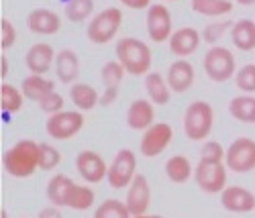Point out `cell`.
<instances>
[{
  "instance_id": "obj_3",
  "label": "cell",
  "mask_w": 255,
  "mask_h": 218,
  "mask_svg": "<svg viewBox=\"0 0 255 218\" xmlns=\"http://www.w3.org/2000/svg\"><path fill=\"white\" fill-rule=\"evenodd\" d=\"M215 126V110L210 102L194 100L184 112V135L190 141H206Z\"/></svg>"
},
{
  "instance_id": "obj_4",
  "label": "cell",
  "mask_w": 255,
  "mask_h": 218,
  "mask_svg": "<svg viewBox=\"0 0 255 218\" xmlns=\"http://www.w3.org/2000/svg\"><path fill=\"white\" fill-rule=\"evenodd\" d=\"M121 25H123L121 8H117V6L104 8L90 18V23L86 27V37L94 45H106V43H111L117 37Z\"/></svg>"
},
{
  "instance_id": "obj_30",
  "label": "cell",
  "mask_w": 255,
  "mask_h": 218,
  "mask_svg": "<svg viewBox=\"0 0 255 218\" xmlns=\"http://www.w3.org/2000/svg\"><path fill=\"white\" fill-rule=\"evenodd\" d=\"M192 10L200 16H210V18H217V16H227L233 12V2L231 0H192L190 2Z\"/></svg>"
},
{
  "instance_id": "obj_1",
  "label": "cell",
  "mask_w": 255,
  "mask_h": 218,
  "mask_svg": "<svg viewBox=\"0 0 255 218\" xmlns=\"http://www.w3.org/2000/svg\"><path fill=\"white\" fill-rule=\"evenodd\" d=\"M115 55L117 61L125 68L127 74L131 76H147L151 72L153 55L151 49L145 41L137 37H123L115 45Z\"/></svg>"
},
{
  "instance_id": "obj_14",
  "label": "cell",
  "mask_w": 255,
  "mask_h": 218,
  "mask_svg": "<svg viewBox=\"0 0 255 218\" xmlns=\"http://www.w3.org/2000/svg\"><path fill=\"white\" fill-rule=\"evenodd\" d=\"M127 208L131 210L133 216L145 214L151 206V186L143 173H137L135 180L131 182L129 190H127V198H125Z\"/></svg>"
},
{
  "instance_id": "obj_28",
  "label": "cell",
  "mask_w": 255,
  "mask_h": 218,
  "mask_svg": "<svg viewBox=\"0 0 255 218\" xmlns=\"http://www.w3.org/2000/svg\"><path fill=\"white\" fill-rule=\"evenodd\" d=\"M23 104H25V94L20 88H16L14 84L2 82L0 84V110L2 114H16L23 110Z\"/></svg>"
},
{
  "instance_id": "obj_34",
  "label": "cell",
  "mask_w": 255,
  "mask_h": 218,
  "mask_svg": "<svg viewBox=\"0 0 255 218\" xmlns=\"http://www.w3.org/2000/svg\"><path fill=\"white\" fill-rule=\"evenodd\" d=\"M233 23H235V20H219V23H208L202 29V41L208 43L210 47L217 45V43L225 37V33H231Z\"/></svg>"
},
{
  "instance_id": "obj_26",
  "label": "cell",
  "mask_w": 255,
  "mask_h": 218,
  "mask_svg": "<svg viewBox=\"0 0 255 218\" xmlns=\"http://www.w3.org/2000/svg\"><path fill=\"white\" fill-rule=\"evenodd\" d=\"M76 182L66 176V173H55V176L47 182V190H45V196L47 200L53 204V206H59V208H66V202H68V194L72 190Z\"/></svg>"
},
{
  "instance_id": "obj_37",
  "label": "cell",
  "mask_w": 255,
  "mask_h": 218,
  "mask_svg": "<svg viewBox=\"0 0 255 218\" xmlns=\"http://www.w3.org/2000/svg\"><path fill=\"white\" fill-rule=\"evenodd\" d=\"M16 41H18V33L14 23H10L8 18H2L0 20V47H2V51L14 47Z\"/></svg>"
},
{
  "instance_id": "obj_11",
  "label": "cell",
  "mask_w": 255,
  "mask_h": 218,
  "mask_svg": "<svg viewBox=\"0 0 255 218\" xmlns=\"http://www.w3.org/2000/svg\"><path fill=\"white\" fill-rule=\"evenodd\" d=\"M147 35L153 43H165L174 35L172 12L163 4H151L147 8Z\"/></svg>"
},
{
  "instance_id": "obj_19",
  "label": "cell",
  "mask_w": 255,
  "mask_h": 218,
  "mask_svg": "<svg viewBox=\"0 0 255 218\" xmlns=\"http://www.w3.org/2000/svg\"><path fill=\"white\" fill-rule=\"evenodd\" d=\"M169 43V51H172L178 59H186L188 55H192L202 43V33L196 31L194 27H182L174 31Z\"/></svg>"
},
{
  "instance_id": "obj_45",
  "label": "cell",
  "mask_w": 255,
  "mask_h": 218,
  "mask_svg": "<svg viewBox=\"0 0 255 218\" xmlns=\"http://www.w3.org/2000/svg\"><path fill=\"white\" fill-rule=\"evenodd\" d=\"M0 218H8V212H6V208H2V210H0Z\"/></svg>"
},
{
  "instance_id": "obj_32",
  "label": "cell",
  "mask_w": 255,
  "mask_h": 218,
  "mask_svg": "<svg viewBox=\"0 0 255 218\" xmlns=\"http://www.w3.org/2000/svg\"><path fill=\"white\" fill-rule=\"evenodd\" d=\"M94 12V0H68L66 18L70 23H86Z\"/></svg>"
},
{
  "instance_id": "obj_12",
  "label": "cell",
  "mask_w": 255,
  "mask_h": 218,
  "mask_svg": "<svg viewBox=\"0 0 255 218\" xmlns=\"http://www.w3.org/2000/svg\"><path fill=\"white\" fill-rule=\"evenodd\" d=\"M76 169L86 184H100L109 176V165L102 159V155L92 149H86L76 155Z\"/></svg>"
},
{
  "instance_id": "obj_27",
  "label": "cell",
  "mask_w": 255,
  "mask_h": 218,
  "mask_svg": "<svg viewBox=\"0 0 255 218\" xmlns=\"http://www.w3.org/2000/svg\"><path fill=\"white\" fill-rule=\"evenodd\" d=\"M229 114L237 122L255 124V96L253 94H239L235 98H231Z\"/></svg>"
},
{
  "instance_id": "obj_10",
  "label": "cell",
  "mask_w": 255,
  "mask_h": 218,
  "mask_svg": "<svg viewBox=\"0 0 255 218\" xmlns=\"http://www.w3.org/2000/svg\"><path fill=\"white\" fill-rule=\"evenodd\" d=\"M172 139H174V128L167 122H155L143 133L139 143V153L147 159H153L169 147Z\"/></svg>"
},
{
  "instance_id": "obj_42",
  "label": "cell",
  "mask_w": 255,
  "mask_h": 218,
  "mask_svg": "<svg viewBox=\"0 0 255 218\" xmlns=\"http://www.w3.org/2000/svg\"><path fill=\"white\" fill-rule=\"evenodd\" d=\"M10 74V63H8V57L6 55H0V78L6 80V76Z\"/></svg>"
},
{
  "instance_id": "obj_44",
  "label": "cell",
  "mask_w": 255,
  "mask_h": 218,
  "mask_svg": "<svg viewBox=\"0 0 255 218\" xmlns=\"http://www.w3.org/2000/svg\"><path fill=\"white\" fill-rule=\"evenodd\" d=\"M237 2H239L241 6H253V4H255V0H237Z\"/></svg>"
},
{
  "instance_id": "obj_20",
  "label": "cell",
  "mask_w": 255,
  "mask_h": 218,
  "mask_svg": "<svg viewBox=\"0 0 255 218\" xmlns=\"http://www.w3.org/2000/svg\"><path fill=\"white\" fill-rule=\"evenodd\" d=\"M27 29L35 35H55L61 29V16L51 8H35L27 14Z\"/></svg>"
},
{
  "instance_id": "obj_39",
  "label": "cell",
  "mask_w": 255,
  "mask_h": 218,
  "mask_svg": "<svg viewBox=\"0 0 255 218\" xmlns=\"http://www.w3.org/2000/svg\"><path fill=\"white\" fill-rule=\"evenodd\" d=\"M63 96L59 94V92H51L43 102H39V108L43 110L45 114H49V116H53V114H57V112H63Z\"/></svg>"
},
{
  "instance_id": "obj_15",
  "label": "cell",
  "mask_w": 255,
  "mask_h": 218,
  "mask_svg": "<svg viewBox=\"0 0 255 218\" xmlns=\"http://www.w3.org/2000/svg\"><path fill=\"white\" fill-rule=\"evenodd\" d=\"M219 196H221V206L229 212L245 214L255 210V194L243 186H227Z\"/></svg>"
},
{
  "instance_id": "obj_21",
  "label": "cell",
  "mask_w": 255,
  "mask_h": 218,
  "mask_svg": "<svg viewBox=\"0 0 255 218\" xmlns=\"http://www.w3.org/2000/svg\"><path fill=\"white\" fill-rule=\"evenodd\" d=\"M55 76L63 84H76L80 76V57L74 49H61L55 57Z\"/></svg>"
},
{
  "instance_id": "obj_35",
  "label": "cell",
  "mask_w": 255,
  "mask_h": 218,
  "mask_svg": "<svg viewBox=\"0 0 255 218\" xmlns=\"http://www.w3.org/2000/svg\"><path fill=\"white\" fill-rule=\"evenodd\" d=\"M61 161V153L49 143H39V169L43 171H51L59 165Z\"/></svg>"
},
{
  "instance_id": "obj_33",
  "label": "cell",
  "mask_w": 255,
  "mask_h": 218,
  "mask_svg": "<svg viewBox=\"0 0 255 218\" xmlns=\"http://www.w3.org/2000/svg\"><path fill=\"white\" fill-rule=\"evenodd\" d=\"M94 218H133V214L127 208L125 202H121L117 198H109L96 206Z\"/></svg>"
},
{
  "instance_id": "obj_31",
  "label": "cell",
  "mask_w": 255,
  "mask_h": 218,
  "mask_svg": "<svg viewBox=\"0 0 255 218\" xmlns=\"http://www.w3.org/2000/svg\"><path fill=\"white\" fill-rule=\"evenodd\" d=\"M94 206V190L90 186H80V184H74L70 194H68V202H66V208H72V210H88Z\"/></svg>"
},
{
  "instance_id": "obj_17",
  "label": "cell",
  "mask_w": 255,
  "mask_h": 218,
  "mask_svg": "<svg viewBox=\"0 0 255 218\" xmlns=\"http://www.w3.org/2000/svg\"><path fill=\"white\" fill-rule=\"evenodd\" d=\"M55 49L49 45V43L39 41L35 45L29 47V51L25 53V63H27V70L31 74H39V76H45L53 65H55Z\"/></svg>"
},
{
  "instance_id": "obj_38",
  "label": "cell",
  "mask_w": 255,
  "mask_h": 218,
  "mask_svg": "<svg viewBox=\"0 0 255 218\" xmlns=\"http://www.w3.org/2000/svg\"><path fill=\"white\" fill-rule=\"evenodd\" d=\"M225 155H227V149L219 141H204L200 149V159L204 161H225Z\"/></svg>"
},
{
  "instance_id": "obj_7",
  "label": "cell",
  "mask_w": 255,
  "mask_h": 218,
  "mask_svg": "<svg viewBox=\"0 0 255 218\" xmlns=\"http://www.w3.org/2000/svg\"><path fill=\"white\" fill-rule=\"evenodd\" d=\"M196 186L206 194H221L227 188V165L225 161H204L200 159L194 167Z\"/></svg>"
},
{
  "instance_id": "obj_25",
  "label": "cell",
  "mask_w": 255,
  "mask_h": 218,
  "mask_svg": "<svg viewBox=\"0 0 255 218\" xmlns=\"http://www.w3.org/2000/svg\"><path fill=\"white\" fill-rule=\"evenodd\" d=\"M231 41L239 51H253L255 49V23L251 18H239L233 23Z\"/></svg>"
},
{
  "instance_id": "obj_22",
  "label": "cell",
  "mask_w": 255,
  "mask_h": 218,
  "mask_svg": "<svg viewBox=\"0 0 255 218\" xmlns=\"http://www.w3.org/2000/svg\"><path fill=\"white\" fill-rule=\"evenodd\" d=\"M25 98L33 102H43L51 92H55V82L49 80L47 76H39V74H29L23 84H20Z\"/></svg>"
},
{
  "instance_id": "obj_43",
  "label": "cell",
  "mask_w": 255,
  "mask_h": 218,
  "mask_svg": "<svg viewBox=\"0 0 255 218\" xmlns=\"http://www.w3.org/2000/svg\"><path fill=\"white\" fill-rule=\"evenodd\" d=\"M133 218H163V216H159V214H149V212H145V214H137V216H133Z\"/></svg>"
},
{
  "instance_id": "obj_40",
  "label": "cell",
  "mask_w": 255,
  "mask_h": 218,
  "mask_svg": "<svg viewBox=\"0 0 255 218\" xmlns=\"http://www.w3.org/2000/svg\"><path fill=\"white\" fill-rule=\"evenodd\" d=\"M119 2L131 10H145L151 6V0H119Z\"/></svg>"
},
{
  "instance_id": "obj_41",
  "label": "cell",
  "mask_w": 255,
  "mask_h": 218,
  "mask_svg": "<svg viewBox=\"0 0 255 218\" xmlns=\"http://www.w3.org/2000/svg\"><path fill=\"white\" fill-rule=\"evenodd\" d=\"M37 218H63V214H61V208H59V206L49 204V206H45V208L39 210V216H37Z\"/></svg>"
},
{
  "instance_id": "obj_29",
  "label": "cell",
  "mask_w": 255,
  "mask_h": 218,
  "mask_svg": "<svg viewBox=\"0 0 255 218\" xmlns=\"http://www.w3.org/2000/svg\"><path fill=\"white\" fill-rule=\"evenodd\" d=\"M165 176L174 184H186L194 176V167L186 155H172L165 161Z\"/></svg>"
},
{
  "instance_id": "obj_13",
  "label": "cell",
  "mask_w": 255,
  "mask_h": 218,
  "mask_svg": "<svg viewBox=\"0 0 255 218\" xmlns=\"http://www.w3.org/2000/svg\"><path fill=\"white\" fill-rule=\"evenodd\" d=\"M125 68L117 61V59H111L102 65L100 70V82L104 86V90L100 94V106H109L117 100L119 96V90H121V82L125 78Z\"/></svg>"
},
{
  "instance_id": "obj_5",
  "label": "cell",
  "mask_w": 255,
  "mask_h": 218,
  "mask_svg": "<svg viewBox=\"0 0 255 218\" xmlns=\"http://www.w3.org/2000/svg\"><path fill=\"white\" fill-rule=\"evenodd\" d=\"M204 72H206V78L217 82V84H223L231 78H235L237 74V61H235V55L231 53V49L223 47V45H212L206 53H204Z\"/></svg>"
},
{
  "instance_id": "obj_8",
  "label": "cell",
  "mask_w": 255,
  "mask_h": 218,
  "mask_svg": "<svg viewBox=\"0 0 255 218\" xmlns=\"http://www.w3.org/2000/svg\"><path fill=\"white\" fill-rule=\"evenodd\" d=\"M227 169L235 173H249L255 169V141L249 137H239L227 147L225 155Z\"/></svg>"
},
{
  "instance_id": "obj_18",
  "label": "cell",
  "mask_w": 255,
  "mask_h": 218,
  "mask_svg": "<svg viewBox=\"0 0 255 218\" xmlns=\"http://www.w3.org/2000/svg\"><path fill=\"white\" fill-rule=\"evenodd\" d=\"M165 80H167V84H169V88H172V92L184 94V92H188V90L194 86V80H196L194 65L190 63L188 59H176V61L167 68Z\"/></svg>"
},
{
  "instance_id": "obj_46",
  "label": "cell",
  "mask_w": 255,
  "mask_h": 218,
  "mask_svg": "<svg viewBox=\"0 0 255 218\" xmlns=\"http://www.w3.org/2000/svg\"><path fill=\"white\" fill-rule=\"evenodd\" d=\"M167 2H169V0H167Z\"/></svg>"
},
{
  "instance_id": "obj_2",
  "label": "cell",
  "mask_w": 255,
  "mask_h": 218,
  "mask_svg": "<svg viewBox=\"0 0 255 218\" xmlns=\"http://www.w3.org/2000/svg\"><path fill=\"white\" fill-rule=\"evenodd\" d=\"M2 167L8 176L25 180L39 169V143L31 139H20L2 155Z\"/></svg>"
},
{
  "instance_id": "obj_23",
  "label": "cell",
  "mask_w": 255,
  "mask_h": 218,
  "mask_svg": "<svg viewBox=\"0 0 255 218\" xmlns=\"http://www.w3.org/2000/svg\"><path fill=\"white\" fill-rule=\"evenodd\" d=\"M145 92L155 106H165L172 100V88H169L165 76H161L159 72H149L145 76Z\"/></svg>"
},
{
  "instance_id": "obj_16",
  "label": "cell",
  "mask_w": 255,
  "mask_h": 218,
  "mask_svg": "<svg viewBox=\"0 0 255 218\" xmlns=\"http://www.w3.org/2000/svg\"><path fill=\"white\" fill-rule=\"evenodd\" d=\"M155 124V104L149 98H137L131 102L127 110V126L131 130L145 133L149 126Z\"/></svg>"
},
{
  "instance_id": "obj_9",
  "label": "cell",
  "mask_w": 255,
  "mask_h": 218,
  "mask_svg": "<svg viewBox=\"0 0 255 218\" xmlns=\"http://www.w3.org/2000/svg\"><path fill=\"white\" fill-rule=\"evenodd\" d=\"M84 128V114L80 110H63L47 118V137L55 141H70Z\"/></svg>"
},
{
  "instance_id": "obj_36",
  "label": "cell",
  "mask_w": 255,
  "mask_h": 218,
  "mask_svg": "<svg viewBox=\"0 0 255 218\" xmlns=\"http://www.w3.org/2000/svg\"><path fill=\"white\" fill-rule=\"evenodd\" d=\"M235 84L241 94H255V63H247L237 70Z\"/></svg>"
},
{
  "instance_id": "obj_24",
  "label": "cell",
  "mask_w": 255,
  "mask_h": 218,
  "mask_svg": "<svg viewBox=\"0 0 255 218\" xmlns=\"http://www.w3.org/2000/svg\"><path fill=\"white\" fill-rule=\"evenodd\" d=\"M70 100L76 106V110L88 112L96 104H100V94L96 92L94 86H90L86 82H76L70 88Z\"/></svg>"
},
{
  "instance_id": "obj_6",
  "label": "cell",
  "mask_w": 255,
  "mask_h": 218,
  "mask_svg": "<svg viewBox=\"0 0 255 218\" xmlns=\"http://www.w3.org/2000/svg\"><path fill=\"white\" fill-rule=\"evenodd\" d=\"M135 176H137V155L131 149H119L117 155L113 157V163L109 165L106 182H109L111 188L121 190V188L131 186Z\"/></svg>"
}]
</instances>
